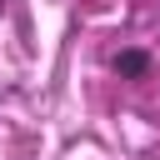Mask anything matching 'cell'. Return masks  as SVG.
Masks as SVG:
<instances>
[{
  "mask_svg": "<svg viewBox=\"0 0 160 160\" xmlns=\"http://www.w3.org/2000/svg\"><path fill=\"white\" fill-rule=\"evenodd\" d=\"M110 70H115L120 80H150L155 60H150V50H115V55H110Z\"/></svg>",
  "mask_w": 160,
  "mask_h": 160,
  "instance_id": "6da1fadb",
  "label": "cell"
},
{
  "mask_svg": "<svg viewBox=\"0 0 160 160\" xmlns=\"http://www.w3.org/2000/svg\"><path fill=\"white\" fill-rule=\"evenodd\" d=\"M0 10H5V0H0Z\"/></svg>",
  "mask_w": 160,
  "mask_h": 160,
  "instance_id": "7a4b0ae2",
  "label": "cell"
}]
</instances>
